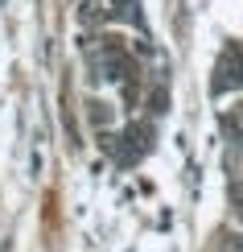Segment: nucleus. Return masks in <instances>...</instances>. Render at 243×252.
Listing matches in <instances>:
<instances>
[{"mask_svg": "<svg viewBox=\"0 0 243 252\" xmlns=\"http://www.w3.org/2000/svg\"><path fill=\"white\" fill-rule=\"evenodd\" d=\"M231 207H235V219L243 223V182H231Z\"/></svg>", "mask_w": 243, "mask_h": 252, "instance_id": "obj_2", "label": "nucleus"}, {"mask_svg": "<svg viewBox=\"0 0 243 252\" xmlns=\"http://www.w3.org/2000/svg\"><path fill=\"white\" fill-rule=\"evenodd\" d=\"M231 87H243V50L231 46L227 58L218 62V79H215V91H231Z\"/></svg>", "mask_w": 243, "mask_h": 252, "instance_id": "obj_1", "label": "nucleus"}]
</instances>
